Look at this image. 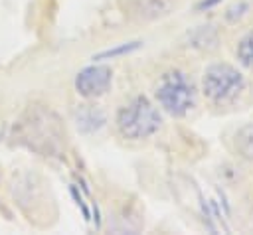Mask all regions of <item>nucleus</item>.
Segmentation results:
<instances>
[{"mask_svg":"<svg viewBox=\"0 0 253 235\" xmlns=\"http://www.w3.org/2000/svg\"><path fill=\"white\" fill-rule=\"evenodd\" d=\"M247 79L231 63H210L202 75V95L213 109H227L245 95Z\"/></svg>","mask_w":253,"mask_h":235,"instance_id":"f257e3e1","label":"nucleus"},{"mask_svg":"<svg viewBox=\"0 0 253 235\" xmlns=\"http://www.w3.org/2000/svg\"><path fill=\"white\" fill-rule=\"evenodd\" d=\"M162 126L160 109L146 97L134 95L125 101L115 115V128L125 140H146Z\"/></svg>","mask_w":253,"mask_h":235,"instance_id":"f03ea898","label":"nucleus"},{"mask_svg":"<svg viewBox=\"0 0 253 235\" xmlns=\"http://www.w3.org/2000/svg\"><path fill=\"white\" fill-rule=\"evenodd\" d=\"M154 101L164 113L182 118L198 107V87L190 73L174 67L158 77L154 85Z\"/></svg>","mask_w":253,"mask_h":235,"instance_id":"7ed1b4c3","label":"nucleus"},{"mask_svg":"<svg viewBox=\"0 0 253 235\" xmlns=\"http://www.w3.org/2000/svg\"><path fill=\"white\" fill-rule=\"evenodd\" d=\"M51 113L47 111H30L28 120L22 122L24 128V138L28 140V146L40 152H53L59 150L61 144V130H59V120L53 117L49 120Z\"/></svg>","mask_w":253,"mask_h":235,"instance_id":"20e7f679","label":"nucleus"},{"mask_svg":"<svg viewBox=\"0 0 253 235\" xmlns=\"http://www.w3.org/2000/svg\"><path fill=\"white\" fill-rule=\"evenodd\" d=\"M113 85V69L109 65H87L75 75V91L87 101H95L109 93Z\"/></svg>","mask_w":253,"mask_h":235,"instance_id":"39448f33","label":"nucleus"},{"mask_svg":"<svg viewBox=\"0 0 253 235\" xmlns=\"http://www.w3.org/2000/svg\"><path fill=\"white\" fill-rule=\"evenodd\" d=\"M119 6L128 20L148 24L170 16L178 6V0H119Z\"/></svg>","mask_w":253,"mask_h":235,"instance_id":"423d86ee","label":"nucleus"},{"mask_svg":"<svg viewBox=\"0 0 253 235\" xmlns=\"http://www.w3.org/2000/svg\"><path fill=\"white\" fill-rule=\"evenodd\" d=\"M73 120H75L77 130H81L83 134H93V132H99L105 126L107 115L99 105L85 103V105H77L75 107Z\"/></svg>","mask_w":253,"mask_h":235,"instance_id":"0eeeda50","label":"nucleus"},{"mask_svg":"<svg viewBox=\"0 0 253 235\" xmlns=\"http://www.w3.org/2000/svg\"><path fill=\"white\" fill-rule=\"evenodd\" d=\"M186 43H188V47H192V49H196V51H202V53L213 51V49L219 45V32H217V28L211 26V24L196 26L194 30L188 32Z\"/></svg>","mask_w":253,"mask_h":235,"instance_id":"6e6552de","label":"nucleus"},{"mask_svg":"<svg viewBox=\"0 0 253 235\" xmlns=\"http://www.w3.org/2000/svg\"><path fill=\"white\" fill-rule=\"evenodd\" d=\"M233 144H235V152L245 158V160H253V122L241 126L235 136H233Z\"/></svg>","mask_w":253,"mask_h":235,"instance_id":"1a4fd4ad","label":"nucleus"},{"mask_svg":"<svg viewBox=\"0 0 253 235\" xmlns=\"http://www.w3.org/2000/svg\"><path fill=\"white\" fill-rule=\"evenodd\" d=\"M235 57H237V61H239L245 69L253 71V30L247 32V34L237 41V45H235Z\"/></svg>","mask_w":253,"mask_h":235,"instance_id":"9d476101","label":"nucleus"},{"mask_svg":"<svg viewBox=\"0 0 253 235\" xmlns=\"http://www.w3.org/2000/svg\"><path fill=\"white\" fill-rule=\"evenodd\" d=\"M138 45H140V41H130V43H123V45H119V47H113V49H105V51H101V53L93 55V61L113 59V57H117V55H125V53H130V51H134Z\"/></svg>","mask_w":253,"mask_h":235,"instance_id":"9b49d317","label":"nucleus"}]
</instances>
